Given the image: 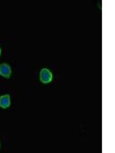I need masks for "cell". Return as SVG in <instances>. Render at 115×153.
Listing matches in <instances>:
<instances>
[{"instance_id": "1", "label": "cell", "mask_w": 115, "mask_h": 153, "mask_svg": "<svg viewBox=\"0 0 115 153\" xmlns=\"http://www.w3.org/2000/svg\"><path fill=\"white\" fill-rule=\"evenodd\" d=\"M40 80L43 84H49L52 80V74L47 68H43L40 72Z\"/></svg>"}, {"instance_id": "2", "label": "cell", "mask_w": 115, "mask_h": 153, "mask_svg": "<svg viewBox=\"0 0 115 153\" xmlns=\"http://www.w3.org/2000/svg\"><path fill=\"white\" fill-rule=\"evenodd\" d=\"M11 73H12V69L6 63H2L0 65V75L5 78H9Z\"/></svg>"}, {"instance_id": "3", "label": "cell", "mask_w": 115, "mask_h": 153, "mask_svg": "<svg viewBox=\"0 0 115 153\" xmlns=\"http://www.w3.org/2000/svg\"><path fill=\"white\" fill-rule=\"evenodd\" d=\"M10 96L9 94H5L0 97V107L6 109L10 106Z\"/></svg>"}, {"instance_id": "4", "label": "cell", "mask_w": 115, "mask_h": 153, "mask_svg": "<svg viewBox=\"0 0 115 153\" xmlns=\"http://www.w3.org/2000/svg\"><path fill=\"white\" fill-rule=\"evenodd\" d=\"M0 55H1V48H0Z\"/></svg>"}]
</instances>
